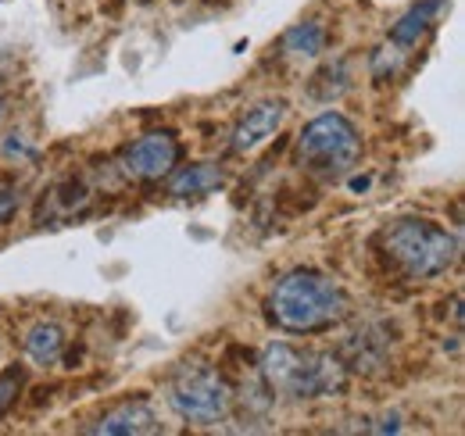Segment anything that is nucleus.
<instances>
[{
  "label": "nucleus",
  "instance_id": "nucleus-1",
  "mask_svg": "<svg viewBox=\"0 0 465 436\" xmlns=\"http://www.w3.org/2000/svg\"><path fill=\"white\" fill-rule=\"evenodd\" d=\"M265 312L287 332H319L348 315V293L330 275L315 269H293L272 282Z\"/></svg>",
  "mask_w": 465,
  "mask_h": 436
},
{
  "label": "nucleus",
  "instance_id": "nucleus-2",
  "mask_svg": "<svg viewBox=\"0 0 465 436\" xmlns=\"http://www.w3.org/2000/svg\"><path fill=\"white\" fill-rule=\"evenodd\" d=\"M380 254L408 282H430L444 275L459 258V240L430 218H398L380 233Z\"/></svg>",
  "mask_w": 465,
  "mask_h": 436
},
{
  "label": "nucleus",
  "instance_id": "nucleus-3",
  "mask_svg": "<svg viewBox=\"0 0 465 436\" xmlns=\"http://www.w3.org/2000/svg\"><path fill=\"white\" fill-rule=\"evenodd\" d=\"M262 376L272 393L293 401L337 397L348 390V369L326 351H301L291 343H269L262 351Z\"/></svg>",
  "mask_w": 465,
  "mask_h": 436
},
{
  "label": "nucleus",
  "instance_id": "nucleus-4",
  "mask_svg": "<svg viewBox=\"0 0 465 436\" xmlns=\"http://www.w3.org/2000/svg\"><path fill=\"white\" fill-rule=\"evenodd\" d=\"M297 158L312 175L341 179L361 158V136L341 111L312 118L297 136Z\"/></svg>",
  "mask_w": 465,
  "mask_h": 436
},
{
  "label": "nucleus",
  "instance_id": "nucleus-5",
  "mask_svg": "<svg viewBox=\"0 0 465 436\" xmlns=\"http://www.w3.org/2000/svg\"><path fill=\"white\" fill-rule=\"evenodd\" d=\"M169 404L179 419H186L193 426H215L230 415L232 386L219 369H212L204 362H186L169 380Z\"/></svg>",
  "mask_w": 465,
  "mask_h": 436
},
{
  "label": "nucleus",
  "instance_id": "nucleus-6",
  "mask_svg": "<svg viewBox=\"0 0 465 436\" xmlns=\"http://www.w3.org/2000/svg\"><path fill=\"white\" fill-rule=\"evenodd\" d=\"M175 164H179V140L165 129L143 133L118 158V168L136 183H158V179L173 175Z\"/></svg>",
  "mask_w": 465,
  "mask_h": 436
},
{
  "label": "nucleus",
  "instance_id": "nucleus-7",
  "mask_svg": "<svg viewBox=\"0 0 465 436\" xmlns=\"http://www.w3.org/2000/svg\"><path fill=\"white\" fill-rule=\"evenodd\" d=\"M287 122V104L283 101H262L236 122L232 129V151L236 154H254L258 147H265Z\"/></svg>",
  "mask_w": 465,
  "mask_h": 436
},
{
  "label": "nucleus",
  "instance_id": "nucleus-8",
  "mask_svg": "<svg viewBox=\"0 0 465 436\" xmlns=\"http://www.w3.org/2000/svg\"><path fill=\"white\" fill-rule=\"evenodd\" d=\"M158 415L147 401H125L112 411H104L94 426H86V433H101V436H143V433H158Z\"/></svg>",
  "mask_w": 465,
  "mask_h": 436
},
{
  "label": "nucleus",
  "instance_id": "nucleus-9",
  "mask_svg": "<svg viewBox=\"0 0 465 436\" xmlns=\"http://www.w3.org/2000/svg\"><path fill=\"white\" fill-rule=\"evenodd\" d=\"M444 7H448V0H419V4H411L405 15L394 22V29H391V44L401 47V51L408 54V47H415V44L426 36V29L440 18Z\"/></svg>",
  "mask_w": 465,
  "mask_h": 436
},
{
  "label": "nucleus",
  "instance_id": "nucleus-10",
  "mask_svg": "<svg viewBox=\"0 0 465 436\" xmlns=\"http://www.w3.org/2000/svg\"><path fill=\"white\" fill-rule=\"evenodd\" d=\"M219 186H223V168L212 162L183 164L173 175V183H169V190L175 197H204V193H212Z\"/></svg>",
  "mask_w": 465,
  "mask_h": 436
},
{
  "label": "nucleus",
  "instance_id": "nucleus-11",
  "mask_svg": "<svg viewBox=\"0 0 465 436\" xmlns=\"http://www.w3.org/2000/svg\"><path fill=\"white\" fill-rule=\"evenodd\" d=\"M326 51V25L322 22H301L287 29L283 36V54L291 61H315Z\"/></svg>",
  "mask_w": 465,
  "mask_h": 436
},
{
  "label": "nucleus",
  "instance_id": "nucleus-12",
  "mask_svg": "<svg viewBox=\"0 0 465 436\" xmlns=\"http://www.w3.org/2000/svg\"><path fill=\"white\" fill-rule=\"evenodd\" d=\"M61 351H64V332H61L54 322H36V326L25 332V354H29V362H36V365H54L61 358Z\"/></svg>",
  "mask_w": 465,
  "mask_h": 436
},
{
  "label": "nucleus",
  "instance_id": "nucleus-13",
  "mask_svg": "<svg viewBox=\"0 0 465 436\" xmlns=\"http://www.w3.org/2000/svg\"><path fill=\"white\" fill-rule=\"evenodd\" d=\"M401 61H405V51H401V47L383 44V47L372 54V75H376L380 83H387V79H394V75H398Z\"/></svg>",
  "mask_w": 465,
  "mask_h": 436
},
{
  "label": "nucleus",
  "instance_id": "nucleus-14",
  "mask_svg": "<svg viewBox=\"0 0 465 436\" xmlns=\"http://www.w3.org/2000/svg\"><path fill=\"white\" fill-rule=\"evenodd\" d=\"M22 382H25V372H22L18 365H11V369H4V372H0V419H4V415H7V408L18 401Z\"/></svg>",
  "mask_w": 465,
  "mask_h": 436
},
{
  "label": "nucleus",
  "instance_id": "nucleus-15",
  "mask_svg": "<svg viewBox=\"0 0 465 436\" xmlns=\"http://www.w3.org/2000/svg\"><path fill=\"white\" fill-rule=\"evenodd\" d=\"M0 154H4V158H11V154H18V158H33L36 147L25 140V133H11V136L4 140V147H0Z\"/></svg>",
  "mask_w": 465,
  "mask_h": 436
},
{
  "label": "nucleus",
  "instance_id": "nucleus-16",
  "mask_svg": "<svg viewBox=\"0 0 465 436\" xmlns=\"http://www.w3.org/2000/svg\"><path fill=\"white\" fill-rule=\"evenodd\" d=\"M15 212H18V190L15 186H0V225L11 222Z\"/></svg>",
  "mask_w": 465,
  "mask_h": 436
},
{
  "label": "nucleus",
  "instance_id": "nucleus-17",
  "mask_svg": "<svg viewBox=\"0 0 465 436\" xmlns=\"http://www.w3.org/2000/svg\"><path fill=\"white\" fill-rule=\"evenodd\" d=\"M351 190H354V193H361V190H369V175H361V179H351Z\"/></svg>",
  "mask_w": 465,
  "mask_h": 436
},
{
  "label": "nucleus",
  "instance_id": "nucleus-18",
  "mask_svg": "<svg viewBox=\"0 0 465 436\" xmlns=\"http://www.w3.org/2000/svg\"><path fill=\"white\" fill-rule=\"evenodd\" d=\"M0 118H4V97H0Z\"/></svg>",
  "mask_w": 465,
  "mask_h": 436
}]
</instances>
